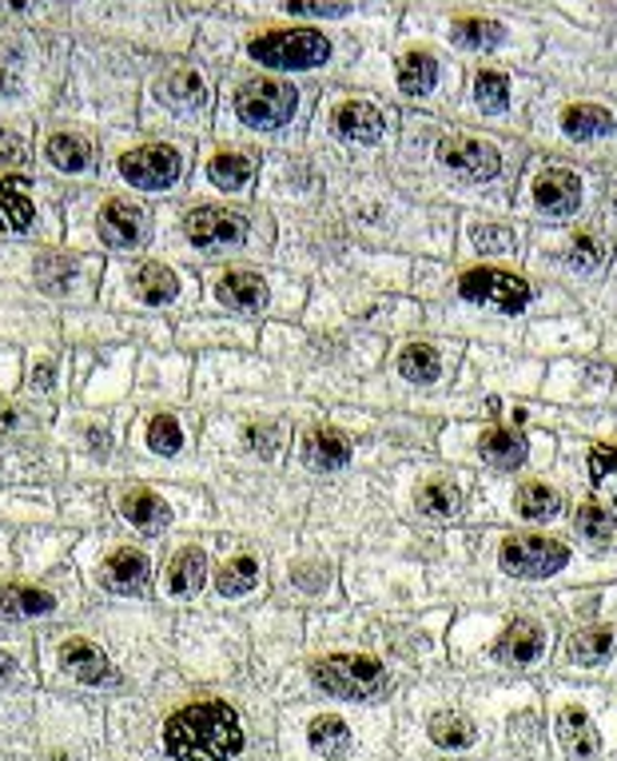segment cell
<instances>
[{
    "mask_svg": "<svg viewBox=\"0 0 617 761\" xmlns=\"http://www.w3.org/2000/svg\"><path fill=\"white\" fill-rule=\"evenodd\" d=\"M454 41L463 48H478V53H494L507 41V28L498 21H482V16H463L454 21Z\"/></svg>",
    "mask_w": 617,
    "mask_h": 761,
    "instance_id": "obj_34",
    "label": "cell"
},
{
    "mask_svg": "<svg viewBox=\"0 0 617 761\" xmlns=\"http://www.w3.org/2000/svg\"><path fill=\"white\" fill-rule=\"evenodd\" d=\"M164 750L172 761H232L243 750V726L228 702H196L164 722Z\"/></svg>",
    "mask_w": 617,
    "mask_h": 761,
    "instance_id": "obj_1",
    "label": "cell"
},
{
    "mask_svg": "<svg viewBox=\"0 0 617 761\" xmlns=\"http://www.w3.org/2000/svg\"><path fill=\"white\" fill-rule=\"evenodd\" d=\"M148 578H152V563H148V554L132 551V546H120L104 563V586L116 590V595H140Z\"/></svg>",
    "mask_w": 617,
    "mask_h": 761,
    "instance_id": "obj_13",
    "label": "cell"
},
{
    "mask_svg": "<svg viewBox=\"0 0 617 761\" xmlns=\"http://www.w3.org/2000/svg\"><path fill=\"white\" fill-rule=\"evenodd\" d=\"M148 447H152L155 454H176L179 447H184V430H179V423L172 419V415H152L148 419Z\"/></svg>",
    "mask_w": 617,
    "mask_h": 761,
    "instance_id": "obj_39",
    "label": "cell"
},
{
    "mask_svg": "<svg viewBox=\"0 0 617 761\" xmlns=\"http://www.w3.org/2000/svg\"><path fill=\"white\" fill-rule=\"evenodd\" d=\"M498 563L514 578L538 583V578H550V574H558L570 563V546H562L558 539H542V534H510L502 542Z\"/></svg>",
    "mask_w": 617,
    "mask_h": 761,
    "instance_id": "obj_4",
    "label": "cell"
},
{
    "mask_svg": "<svg viewBox=\"0 0 617 761\" xmlns=\"http://www.w3.org/2000/svg\"><path fill=\"white\" fill-rule=\"evenodd\" d=\"M335 132L342 140H359V143H375L383 136V112L366 100H347L335 108Z\"/></svg>",
    "mask_w": 617,
    "mask_h": 761,
    "instance_id": "obj_18",
    "label": "cell"
},
{
    "mask_svg": "<svg viewBox=\"0 0 617 761\" xmlns=\"http://www.w3.org/2000/svg\"><path fill=\"white\" fill-rule=\"evenodd\" d=\"M415 503H419V510L427 519H439V522H451L463 515V495H458L454 483H427Z\"/></svg>",
    "mask_w": 617,
    "mask_h": 761,
    "instance_id": "obj_33",
    "label": "cell"
},
{
    "mask_svg": "<svg viewBox=\"0 0 617 761\" xmlns=\"http://www.w3.org/2000/svg\"><path fill=\"white\" fill-rule=\"evenodd\" d=\"M291 16H315V21H339L351 12V4H287Z\"/></svg>",
    "mask_w": 617,
    "mask_h": 761,
    "instance_id": "obj_45",
    "label": "cell"
},
{
    "mask_svg": "<svg viewBox=\"0 0 617 761\" xmlns=\"http://www.w3.org/2000/svg\"><path fill=\"white\" fill-rule=\"evenodd\" d=\"M24 160H28V148H24V140H21V136H12V132H0V164L16 168V164H24Z\"/></svg>",
    "mask_w": 617,
    "mask_h": 761,
    "instance_id": "obj_47",
    "label": "cell"
},
{
    "mask_svg": "<svg viewBox=\"0 0 617 761\" xmlns=\"http://www.w3.org/2000/svg\"><path fill=\"white\" fill-rule=\"evenodd\" d=\"M590 478H594V483L617 478V447H594V451H590Z\"/></svg>",
    "mask_w": 617,
    "mask_h": 761,
    "instance_id": "obj_43",
    "label": "cell"
},
{
    "mask_svg": "<svg viewBox=\"0 0 617 761\" xmlns=\"http://www.w3.org/2000/svg\"><path fill=\"white\" fill-rule=\"evenodd\" d=\"M40 284L48 287V291H56V287H65L68 279H72V264H65V260H40Z\"/></svg>",
    "mask_w": 617,
    "mask_h": 761,
    "instance_id": "obj_46",
    "label": "cell"
},
{
    "mask_svg": "<svg viewBox=\"0 0 617 761\" xmlns=\"http://www.w3.org/2000/svg\"><path fill=\"white\" fill-rule=\"evenodd\" d=\"M255 176V160L243 152H216L208 164V180L223 192H240Z\"/></svg>",
    "mask_w": 617,
    "mask_h": 761,
    "instance_id": "obj_29",
    "label": "cell"
},
{
    "mask_svg": "<svg viewBox=\"0 0 617 761\" xmlns=\"http://www.w3.org/2000/svg\"><path fill=\"white\" fill-rule=\"evenodd\" d=\"M120 515L132 522L136 530H148V534H155V530H164L167 522H172V510H167V503L155 495V491H148V486H132V491H124V495H120Z\"/></svg>",
    "mask_w": 617,
    "mask_h": 761,
    "instance_id": "obj_17",
    "label": "cell"
},
{
    "mask_svg": "<svg viewBox=\"0 0 617 761\" xmlns=\"http://www.w3.org/2000/svg\"><path fill=\"white\" fill-rule=\"evenodd\" d=\"M56 610V598L40 586H21V583H9L0 586V619L9 622H24V619H40Z\"/></svg>",
    "mask_w": 617,
    "mask_h": 761,
    "instance_id": "obj_19",
    "label": "cell"
},
{
    "mask_svg": "<svg viewBox=\"0 0 617 761\" xmlns=\"http://www.w3.org/2000/svg\"><path fill=\"white\" fill-rule=\"evenodd\" d=\"M179 168H184L179 164V152L176 148H167V143H143L136 152H124V160H120L124 180L148 192L172 188L179 180Z\"/></svg>",
    "mask_w": 617,
    "mask_h": 761,
    "instance_id": "obj_7",
    "label": "cell"
},
{
    "mask_svg": "<svg viewBox=\"0 0 617 761\" xmlns=\"http://www.w3.org/2000/svg\"><path fill=\"white\" fill-rule=\"evenodd\" d=\"M255 578H259V563H255L252 554H235V558H228V563H223L216 586H220L223 598H240V595H247V590H252Z\"/></svg>",
    "mask_w": 617,
    "mask_h": 761,
    "instance_id": "obj_36",
    "label": "cell"
},
{
    "mask_svg": "<svg viewBox=\"0 0 617 761\" xmlns=\"http://www.w3.org/2000/svg\"><path fill=\"white\" fill-rule=\"evenodd\" d=\"M164 96L176 104V108H196L203 104V77L191 72V68H179L164 80Z\"/></svg>",
    "mask_w": 617,
    "mask_h": 761,
    "instance_id": "obj_38",
    "label": "cell"
},
{
    "mask_svg": "<svg viewBox=\"0 0 617 761\" xmlns=\"http://www.w3.org/2000/svg\"><path fill=\"white\" fill-rule=\"evenodd\" d=\"M542 650H546V630L534 619H514L494 642V658L510 666H529L538 662Z\"/></svg>",
    "mask_w": 617,
    "mask_h": 761,
    "instance_id": "obj_11",
    "label": "cell"
},
{
    "mask_svg": "<svg viewBox=\"0 0 617 761\" xmlns=\"http://www.w3.org/2000/svg\"><path fill=\"white\" fill-rule=\"evenodd\" d=\"M203 570H208V554L199 551V546H184L172 558V566H167V590L176 598L196 595L199 586H203Z\"/></svg>",
    "mask_w": 617,
    "mask_h": 761,
    "instance_id": "obj_24",
    "label": "cell"
},
{
    "mask_svg": "<svg viewBox=\"0 0 617 761\" xmlns=\"http://www.w3.org/2000/svg\"><path fill=\"white\" fill-rule=\"evenodd\" d=\"M475 100L478 108L490 112V116H502L510 108V77L507 72H494V68H486L475 77Z\"/></svg>",
    "mask_w": 617,
    "mask_h": 761,
    "instance_id": "obj_37",
    "label": "cell"
},
{
    "mask_svg": "<svg viewBox=\"0 0 617 761\" xmlns=\"http://www.w3.org/2000/svg\"><path fill=\"white\" fill-rule=\"evenodd\" d=\"M430 729V741L442 746V750H470L475 746V726L466 722L463 714H454V710H439V714H430L427 722Z\"/></svg>",
    "mask_w": 617,
    "mask_h": 761,
    "instance_id": "obj_27",
    "label": "cell"
},
{
    "mask_svg": "<svg viewBox=\"0 0 617 761\" xmlns=\"http://www.w3.org/2000/svg\"><path fill=\"white\" fill-rule=\"evenodd\" d=\"M458 296L470 299V303H482V308H494L502 315H519L529 303V284L510 272H498V267H475L458 279Z\"/></svg>",
    "mask_w": 617,
    "mask_h": 761,
    "instance_id": "obj_5",
    "label": "cell"
},
{
    "mask_svg": "<svg viewBox=\"0 0 617 761\" xmlns=\"http://www.w3.org/2000/svg\"><path fill=\"white\" fill-rule=\"evenodd\" d=\"M60 666H65L68 673H77L80 682H89V685L116 682L112 662L104 658V650L92 646L89 638H68L65 646H60Z\"/></svg>",
    "mask_w": 617,
    "mask_h": 761,
    "instance_id": "obj_14",
    "label": "cell"
},
{
    "mask_svg": "<svg viewBox=\"0 0 617 761\" xmlns=\"http://www.w3.org/2000/svg\"><path fill=\"white\" fill-rule=\"evenodd\" d=\"M247 56L264 68H287V72H307V68L327 65L331 41L315 28H295V33H271L247 45Z\"/></svg>",
    "mask_w": 617,
    "mask_h": 761,
    "instance_id": "obj_3",
    "label": "cell"
},
{
    "mask_svg": "<svg viewBox=\"0 0 617 761\" xmlns=\"http://www.w3.org/2000/svg\"><path fill=\"white\" fill-rule=\"evenodd\" d=\"M184 232H188V240L196 247L211 252V247H232V243L247 240V220H243L240 211H228V208H196L188 211Z\"/></svg>",
    "mask_w": 617,
    "mask_h": 761,
    "instance_id": "obj_9",
    "label": "cell"
},
{
    "mask_svg": "<svg viewBox=\"0 0 617 761\" xmlns=\"http://www.w3.org/2000/svg\"><path fill=\"white\" fill-rule=\"evenodd\" d=\"M311 682L331 697L366 702V697H375L386 685V670L383 662L366 658V654H327V658L311 662Z\"/></svg>",
    "mask_w": 617,
    "mask_h": 761,
    "instance_id": "obj_2",
    "label": "cell"
},
{
    "mask_svg": "<svg viewBox=\"0 0 617 761\" xmlns=\"http://www.w3.org/2000/svg\"><path fill=\"white\" fill-rule=\"evenodd\" d=\"M439 84V60L427 48H410L398 56V89L407 96H427Z\"/></svg>",
    "mask_w": 617,
    "mask_h": 761,
    "instance_id": "obj_22",
    "label": "cell"
},
{
    "mask_svg": "<svg viewBox=\"0 0 617 761\" xmlns=\"http://www.w3.org/2000/svg\"><path fill=\"white\" fill-rule=\"evenodd\" d=\"M33 223V204L24 196L21 180H4L0 184V228L4 232H24Z\"/></svg>",
    "mask_w": 617,
    "mask_h": 761,
    "instance_id": "obj_35",
    "label": "cell"
},
{
    "mask_svg": "<svg viewBox=\"0 0 617 761\" xmlns=\"http://www.w3.org/2000/svg\"><path fill=\"white\" fill-rule=\"evenodd\" d=\"M578 530H582V539L590 542H609V534H614V515H609L602 503H585L582 510H578Z\"/></svg>",
    "mask_w": 617,
    "mask_h": 761,
    "instance_id": "obj_40",
    "label": "cell"
},
{
    "mask_svg": "<svg viewBox=\"0 0 617 761\" xmlns=\"http://www.w3.org/2000/svg\"><path fill=\"white\" fill-rule=\"evenodd\" d=\"M514 507H519L522 519L529 522H546L562 510V495L546 483H522L519 495H514Z\"/></svg>",
    "mask_w": 617,
    "mask_h": 761,
    "instance_id": "obj_30",
    "label": "cell"
},
{
    "mask_svg": "<svg viewBox=\"0 0 617 761\" xmlns=\"http://www.w3.org/2000/svg\"><path fill=\"white\" fill-rule=\"evenodd\" d=\"M439 160L466 180H494L498 172H502L498 148L478 140V136H446V140L439 143Z\"/></svg>",
    "mask_w": 617,
    "mask_h": 761,
    "instance_id": "obj_8",
    "label": "cell"
},
{
    "mask_svg": "<svg viewBox=\"0 0 617 761\" xmlns=\"http://www.w3.org/2000/svg\"><path fill=\"white\" fill-rule=\"evenodd\" d=\"M478 451H482V459L490 466H498V471H519L522 463H526V439H522L519 430H510V427H494V430H486L482 439H478Z\"/></svg>",
    "mask_w": 617,
    "mask_h": 761,
    "instance_id": "obj_21",
    "label": "cell"
},
{
    "mask_svg": "<svg viewBox=\"0 0 617 761\" xmlns=\"http://www.w3.org/2000/svg\"><path fill=\"white\" fill-rule=\"evenodd\" d=\"M36 387H53V364L36 367Z\"/></svg>",
    "mask_w": 617,
    "mask_h": 761,
    "instance_id": "obj_48",
    "label": "cell"
},
{
    "mask_svg": "<svg viewBox=\"0 0 617 761\" xmlns=\"http://www.w3.org/2000/svg\"><path fill=\"white\" fill-rule=\"evenodd\" d=\"M216 296L235 311H259L267 303V284L255 272H223L216 279Z\"/></svg>",
    "mask_w": 617,
    "mask_h": 761,
    "instance_id": "obj_20",
    "label": "cell"
},
{
    "mask_svg": "<svg viewBox=\"0 0 617 761\" xmlns=\"http://www.w3.org/2000/svg\"><path fill=\"white\" fill-rule=\"evenodd\" d=\"M478 252H510L514 247V232L510 228H498V223H478L475 232H470Z\"/></svg>",
    "mask_w": 617,
    "mask_h": 761,
    "instance_id": "obj_42",
    "label": "cell"
},
{
    "mask_svg": "<svg viewBox=\"0 0 617 761\" xmlns=\"http://www.w3.org/2000/svg\"><path fill=\"white\" fill-rule=\"evenodd\" d=\"M136 291H140L143 303L160 308V303H172V299H176L179 279H176V272L164 264H143L140 272H136Z\"/></svg>",
    "mask_w": 617,
    "mask_h": 761,
    "instance_id": "obj_31",
    "label": "cell"
},
{
    "mask_svg": "<svg viewBox=\"0 0 617 761\" xmlns=\"http://www.w3.org/2000/svg\"><path fill=\"white\" fill-rule=\"evenodd\" d=\"M614 132V116L597 104H570L562 108V136L570 140H597V136Z\"/></svg>",
    "mask_w": 617,
    "mask_h": 761,
    "instance_id": "obj_23",
    "label": "cell"
},
{
    "mask_svg": "<svg viewBox=\"0 0 617 761\" xmlns=\"http://www.w3.org/2000/svg\"><path fill=\"white\" fill-rule=\"evenodd\" d=\"M534 204L546 216H554V220H566L582 204V180L573 176V172H566V168H550V172H542L534 180Z\"/></svg>",
    "mask_w": 617,
    "mask_h": 761,
    "instance_id": "obj_10",
    "label": "cell"
},
{
    "mask_svg": "<svg viewBox=\"0 0 617 761\" xmlns=\"http://www.w3.org/2000/svg\"><path fill=\"white\" fill-rule=\"evenodd\" d=\"M303 459L315 471H342L351 463V442H347V435H339L331 427H315L303 435Z\"/></svg>",
    "mask_w": 617,
    "mask_h": 761,
    "instance_id": "obj_16",
    "label": "cell"
},
{
    "mask_svg": "<svg viewBox=\"0 0 617 761\" xmlns=\"http://www.w3.org/2000/svg\"><path fill=\"white\" fill-rule=\"evenodd\" d=\"M307 741H311V750L319 753V758H342V753L351 750V729H347V722L335 714H319L315 722H311L307 729Z\"/></svg>",
    "mask_w": 617,
    "mask_h": 761,
    "instance_id": "obj_26",
    "label": "cell"
},
{
    "mask_svg": "<svg viewBox=\"0 0 617 761\" xmlns=\"http://www.w3.org/2000/svg\"><path fill=\"white\" fill-rule=\"evenodd\" d=\"M606 260V243L597 240V235L582 232V235H573L570 243V264L573 267H597Z\"/></svg>",
    "mask_w": 617,
    "mask_h": 761,
    "instance_id": "obj_41",
    "label": "cell"
},
{
    "mask_svg": "<svg viewBox=\"0 0 617 761\" xmlns=\"http://www.w3.org/2000/svg\"><path fill=\"white\" fill-rule=\"evenodd\" d=\"M442 371V359L439 351L430 347V343H407L403 347V355H398V376L410 379V383H434Z\"/></svg>",
    "mask_w": 617,
    "mask_h": 761,
    "instance_id": "obj_32",
    "label": "cell"
},
{
    "mask_svg": "<svg viewBox=\"0 0 617 761\" xmlns=\"http://www.w3.org/2000/svg\"><path fill=\"white\" fill-rule=\"evenodd\" d=\"M100 235L112 247H136L143 235V211L128 199H108L100 211Z\"/></svg>",
    "mask_w": 617,
    "mask_h": 761,
    "instance_id": "obj_15",
    "label": "cell"
},
{
    "mask_svg": "<svg viewBox=\"0 0 617 761\" xmlns=\"http://www.w3.org/2000/svg\"><path fill=\"white\" fill-rule=\"evenodd\" d=\"M566 654H570V662L573 666H602L614 654V630L609 626H585L578 630L570 638V646H566Z\"/></svg>",
    "mask_w": 617,
    "mask_h": 761,
    "instance_id": "obj_25",
    "label": "cell"
},
{
    "mask_svg": "<svg viewBox=\"0 0 617 761\" xmlns=\"http://www.w3.org/2000/svg\"><path fill=\"white\" fill-rule=\"evenodd\" d=\"M299 104V92L283 80H252L235 92V112L243 124L252 128H279L291 120V112Z\"/></svg>",
    "mask_w": 617,
    "mask_h": 761,
    "instance_id": "obj_6",
    "label": "cell"
},
{
    "mask_svg": "<svg viewBox=\"0 0 617 761\" xmlns=\"http://www.w3.org/2000/svg\"><path fill=\"white\" fill-rule=\"evenodd\" d=\"M9 673H12V658H9V654H0V682H4Z\"/></svg>",
    "mask_w": 617,
    "mask_h": 761,
    "instance_id": "obj_49",
    "label": "cell"
},
{
    "mask_svg": "<svg viewBox=\"0 0 617 761\" xmlns=\"http://www.w3.org/2000/svg\"><path fill=\"white\" fill-rule=\"evenodd\" d=\"M554 734L562 741V750L570 758H597L602 753V734H597L594 717L585 714L582 706H562L554 717Z\"/></svg>",
    "mask_w": 617,
    "mask_h": 761,
    "instance_id": "obj_12",
    "label": "cell"
},
{
    "mask_svg": "<svg viewBox=\"0 0 617 761\" xmlns=\"http://www.w3.org/2000/svg\"><path fill=\"white\" fill-rule=\"evenodd\" d=\"M247 442H252V451L271 459V454L279 451V427H271V423H255V427H247Z\"/></svg>",
    "mask_w": 617,
    "mask_h": 761,
    "instance_id": "obj_44",
    "label": "cell"
},
{
    "mask_svg": "<svg viewBox=\"0 0 617 761\" xmlns=\"http://www.w3.org/2000/svg\"><path fill=\"white\" fill-rule=\"evenodd\" d=\"M45 155H48V164L60 168V172H84V168L92 164L89 140L77 132H53L45 143Z\"/></svg>",
    "mask_w": 617,
    "mask_h": 761,
    "instance_id": "obj_28",
    "label": "cell"
}]
</instances>
